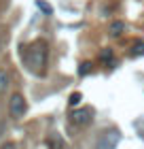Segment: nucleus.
Segmentation results:
<instances>
[{
    "mask_svg": "<svg viewBox=\"0 0 144 149\" xmlns=\"http://www.w3.org/2000/svg\"><path fill=\"white\" fill-rule=\"evenodd\" d=\"M25 66L28 70L34 74H43L45 72V64H47V45L43 40H36L34 45H30L23 53Z\"/></svg>",
    "mask_w": 144,
    "mask_h": 149,
    "instance_id": "obj_1",
    "label": "nucleus"
},
{
    "mask_svg": "<svg viewBox=\"0 0 144 149\" xmlns=\"http://www.w3.org/2000/svg\"><path fill=\"white\" fill-rule=\"evenodd\" d=\"M119 141H121V132L116 128H110L100 136V141L95 143V149H116Z\"/></svg>",
    "mask_w": 144,
    "mask_h": 149,
    "instance_id": "obj_2",
    "label": "nucleus"
},
{
    "mask_svg": "<svg viewBox=\"0 0 144 149\" xmlns=\"http://www.w3.org/2000/svg\"><path fill=\"white\" fill-rule=\"evenodd\" d=\"M25 100L21 94H13L11 96V102H9V113L13 115V117H21V115L25 113Z\"/></svg>",
    "mask_w": 144,
    "mask_h": 149,
    "instance_id": "obj_3",
    "label": "nucleus"
},
{
    "mask_svg": "<svg viewBox=\"0 0 144 149\" xmlns=\"http://www.w3.org/2000/svg\"><path fill=\"white\" fill-rule=\"evenodd\" d=\"M70 117H72V124L87 126V124H91V119H93V111L91 109H79V111H74Z\"/></svg>",
    "mask_w": 144,
    "mask_h": 149,
    "instance_id": "obj_4",
    "label": "nucleus"
},
{
    "mask_svg": "<svg viewBox=\"0 0 144 149\" xmlns=\"http://www.w3.org/2000/svg\"><path fill=\"white\" fill-rule=\"evenodd\" d=\"M129 56H132V58H140V56H144V40H140V43H136V45L132 47Z\"/></svg>",
    "mask_w": 144,
    "mask_h": 149,
    "instance_id": "obj_5",
    "label": "nucleus"
},
{
    "mask_svg": "<svg viewBox=\"0 0 144 149\" xmlns=\"http://www.w3.org/2000/svg\"><path fill=\"white\" fill-rule=\"evenodd\" d=\"M6 87H9V74L4 70H0V94L6 92Z\"/></svg>",
    "mask_w": 144,
    "mask_h": 149,
    "instance_id": "obj_6",
    "label": "nucleus"
},
{
    "mask_svg": "<svg viewBox=\"0 0 144 149\" xmlns=\"http://www.w3.org/2000/svg\"><path fill=\"white\" fill-rule=\"evenodd\" d=\"M123 28H125V24H123V22H114V24L110 26V34H112V36L121 34V32H123Z\"/></svg>",
    "mask_w": 144,
    "mask_h": 149,
    "instance_id": "obj_7",
    "label": "nucleus"
},
{
    "mask_svg": "<svg viewBox=\"0 0 144 149\" xmlns=\"http://www.w3.org/2000/svg\"><path fill=\"white\" fill-rule=\"evenodd\" d=\"M100 58H102V62H106V64H112V49H104Z\"/></svg>",
    "mask_w": 144,
    "mask_h": 149,
    "instance_id": "obj_8",
    "label": "nucleus"
},
{
    "mask_svg": "<svg viewBox=\"0 0 144 149\" xmlns=\"http://www.w3.org/2000/svg\"><path fill=\"white\" fill-rule=\"evenodd\" d=\"M89 72H91V64L83 62V64H81V68H79V74H81V77H85V74H89Z\"/></svg>",
    "mask_w": 144,
    "mask_h": 149,
    "instance_id": "obj_9",
    "label": "nucleus"
},
{
    "mask_svg": "<svg viewBox=\"0 0 144 149\" xmlns=\"http://www.w3.org/2000/svg\"><path fill=\"white\" fill-rule=\"evenodd\" d=\"M36 4H38V9H43V11L47 13V15H51V13H53V9H51V6H49V4H47V2H43V0H38V2H36Z\"/></svg>",
    "mask_w": 144,
    "mask_h": 149,
    "instance_id": "obj_10",
    "label": "nucleus"
},
{
    "mask_svg": "<svg viewBox=\"0 0 144 149\" xmlns=\"http://www.w3.org/2000/svg\"><path fill=\"white\" fill-rule=\"evenodd\" d=\"M51 147L53 149H61V139L59 136H51Z\"/></svg>",
    "mask_w": 144,
    "mask_h": 149,
    "instance_id": "obj_11",
    "label": "nucleus"
},
{
    "mask_svg": "<svg viewBox=\"0 0 144 149\" xmlns=\"http://www.w3.org/2000/svg\"><path fill=\"white\" fill-rule=\"evenodd\" d=\"M79 102H81V94H79V92H74L72 96H70V104L74 107V104H79Z\"/></svg>",
    "mask_w": 144,
    "mask_h": 149,
    "instance_id": "obj_12",
    "label": "nucleus"
},
{
    "mask_svg": "<svg viewBox=\"0 0 144 149\" xmlns=\"http://www.w3.org/2000/svg\"><path fill=\"white\" fill-rule=\"evenodd\" d=\"M2 149H17V147L13 145V143H9V145H2Z\"/></svg>",
    "mask_w": 144,
    "mask_h": 149,
    "instance_id": "obj_13",
    "label": "nucleus"
},
{
    "mask_svg": "<svg viewBox=\"0 0 144 149\" xmlns=\"http://www.w3.org/2000/svg\"><path fill=\"white\" fill-rule=\"evenodd\" d=\"M0 49H2V43H0Z\"/></svg>",
    "mask_w": 144,
    "mask_h": 149,
    "instance_id": "obj_14",
    "label": "nucleus"
}]
</instances>
